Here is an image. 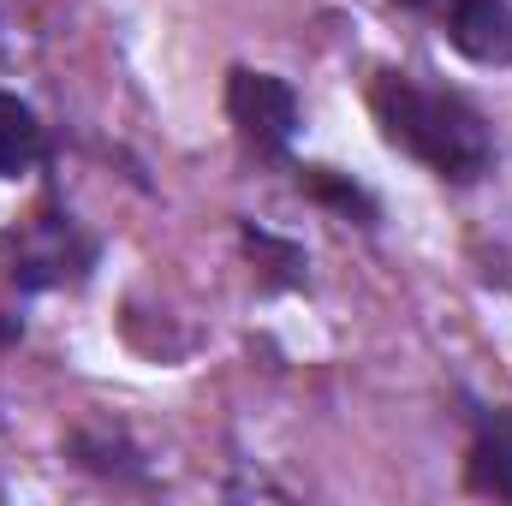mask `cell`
Returning <instances> with one entry per match:
<instances>
[{
    "instance_id": "1",
    "label": "cell",
    "mask_w": 512,
    "mask_h": 506,
    "mask_svg": "<svg viewBox=\"0 0 512 506\" xmlns=\"http://www.w3.org/2000/svg\"><path fill=\"white\" fill-rule=\"evenodd\" d=\"M370 108H376L382 137L393 149L417 155L423 167H435L453 185L483 179L489 161H495V137L483 126V114L453 90H429L405 72H387L376 84V96H370Z\"/></svg>"
},
{
    "instance_id": "2",
    "label": "cell",
    "mask_w": 512,
    "mask_h": 506,
    "mask_svg": "<svg viewBox=\"0 0 512 506\" xmlns=\"http://www.w3.org/2000/svg\"><path fill=\"white\" fill-rule=\"evenodd\" d=\"M227 114L245 137V149H256V155H286V143L298 137V96L274 72L239 66L227 78Z\"/></svg>"
},
{
    "instance_id": "3",
    "label": "cell",
    "mask_w": 512,
    "mask_h": 506,
    "mask_svg": "<svg viewBox=\"0 0 512 506\" xmlns=\"http://www.w3.org/2000/svg\"><path fill=\"white\" fill-rule=\"evenodd\" d=\"M12 251H18V262H12L18 286H54L66 274H84L96 245H84L72 233V221H60V215H36L24 233H12Z\"/></svg>"
},
{
    "instance_id": "4",
    "label": "cell",
    "mask_w": 512,
    "mask_h": 506,
    "mask_svg": "<svg viewBox=\"0 0 512 506\" xmlns=\"http://www.w3.org/2000/svg\"><path fill=\"white\" fill-rule=\"evenodd\" d=\"M453 48L477 66H512V6L507 0H453Z\"/></svg>"
},
{
    "instance_id": "5",
    "label": "cell",
    "mask_w": 512,
    "mask_h": 506,
    "mask_svg": "<svg viewBox=\"0 0 512 506\" xmlns=\"http://www.w3.org/2000/svg\"><path fill=\"white\" fill-rule=\"evenodd\" d=\"M42 161V126L30 114V102L0 90V179H18Z\"/></svg>"
},
{
    "instance_id": "6",
    "label": "cell",
    "mask_w": 512,
    "mask_h": 506,
    "mask_svg": "<svg viewBox=\"0 0 512 506\" xmlns=\"http://www.w3.org/2000/svg\"><path fill=\"white\" fill-rule=\"evenodd\" d=\"M471 489L512 501V435L507 429H483L477 435V447H471Z\"/></svg>"
},
{
    "instance_id": "7",
    "label": "cell",
    "mask_w": 512,
    "mask_h": 506,
    "mask_svg": "<svg viewBox=\"0 0 512 506\" xmlns=\"http://www.w3.org/2000/svg\"><path fill=\"white\" fill-rule=\"evenodd\" d=\"M304 185H310V191H316V197H328V203H340V209H346V215H352V209H358V215H364V221H370V215H376V203H370V197H364V191H358V185H340V179H328V173H310V179H304Z\"/></svg>"
},
{
    "instance_id": "8",
    "label": "cell",
    "mask_w": 512,
    "mask_h": 506,
    "mask_svg": "<svg viewBox=\"0 0 512 506\" xmlns=\"http://www.w3.org/2000/svg\"><path fill=\"white\" fill-rule=\"evenodd\" d=\"M399 6H429V0H399Z\"/></svg>"
}]
</instances>
